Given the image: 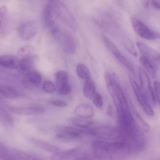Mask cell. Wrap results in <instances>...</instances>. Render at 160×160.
<instances>
[{"instance_id":"9c48e42d","label":"cell","mask_w":160,"mask_h":160,"mask_svg":"<svg viewBox=\"0 0 160 160\" xmlns=\"http://www.w3.org/2000/svg\"><path fill=\"white\" fill-rule=\"evenodd\" d=\"M42 76L37 71H30L25 74L22 80V84L26 88L38 87L42 82Z\"/></svg>"},{"instance_id":"484cf974","label":"cell","mask_w":160,"mask_h":160,"mask_svg":"<svg viewBox=\"0 0 160 160\" xmlns=\"http://www.w3.org/2000/svg\"><path fill=\"white\" fill-rule=\"evenodd\" d=\"M0 160H20L13 151L11 152L4 147L0 145Z\"/></svg>"},{"instance_id":"ac0fdd59","label":"cell","mask_w":160,"mask_h":160,"mask_svg":"<svg viewBox=\"0 0 160 160\" xmlns=\"http://www.w3.org/2000/svg\"><path fill=\"white\" fill-rule=\"evenodd\" d=\"M31 142L38 148H41L49 153L53 154L57 153L61 151V149L58 147L53 145L47 142H44L41 140L37 139H32L31 140Z\"/></svg>"},{"instance_id":"8fae6325","label":"cell","mask_w":160,"mask_h":160,"mask_svg":"<svg viewBox=\"0 0 160 160\" xmlns=\"http://www.w3.org/2000/svg\"><path fill=\"white\" fill-rule=\"evenodd\" d=\"M136 45L141 53L143 55V56L149 58L152 61L154 60L158 62L160 58V53L144 43L137 42Z\"/></svg>"},{"instance_id":"74e56055","label":"cell","mask_w":160,"mask_h":160,"mask_svg":"<svg viewBox=\"0 0 160 160\" xmlns=\"http://www.w3.org/2000/svg\"><path fill=\"white\" fill-rule=\"evenodd\" d=\"M152 5L157 9H160V0H152Z\"/></svg>"},{"instance_id":"ab89813d","label":"cell","mask_w":160,"mask_h":160,"mask_svg":"<svg viewBox=\"0 0 160 160\" xmlns=\"http://www.w3.org/2000/svg\"><path fill=\"white\" fill-rule=\"evenodd\" d=\"M112 106H111V105H110V106H109V107H108V109H107V114H108V115L109 116H112Z\"/></svg>"},{"instance_id":"3957f363","label":"cell","mask_w":160,"mask_h":160,"mask_svg":"<svg viewBox=\"0 0 160 160\" xmlns=\"http://www.w3.org/2000/svg\"><path fill=\"white\" fill-rule=\"evenodd\" d=\"M88 134L107 141H119L120 133L118 128L110 125H104L92 128H87Z\"/></svg>"},{"instance_id":"d6986e66","label":"cell","mask_w":160,"mask_h":160,"mask_svg":"<svg viewBox=\"0 0 160 160\" xmlns=\"http://www.w3.org/2000/svg\"><path fill=\"white\" fill-rule=\"evenodd\" d=\"M140 62L142 68L149 73L152 78H156L157 76V68L155 65L152 62V60L149 58L142 56L140 59Z\"/></svg>"},{"instance_id":"603a6c76","label":"cell","mask_w":160,"mask_h":160,"mask_svg":"<svg viewBox=\"0 0 160 160\" xmlns=\"http://www.w3.org/2000/svg\"><path fill=\"white\" fill-rule=\"evenodd\" d=\"M134 118L138 127L140 129L144 132H148L150 131V126L145 121L144 119L141 116V115L135 110H133Z\"/></svg>"},{"instance_id":"5bb4252c","label":"cell","mask_w":160,"mask_h":160,"mask_svg":"<svg viewBox=\"0 0 160 160\" xmlns=\"http://www.w3.org/2000/svg\"><path fill=\"white\" fill-rule=\"evenodd\" d=\"M80 148H78L62 151L53 154L51 157V160H69L73 158L79 153Z\"/></svg>"},{"instance_id":"f35d334b","label":"cell","mask_w":160,"mask_h":160,"mask_svg":"<svg viewBox=\"0 0 160 160\" xmlns=\"http://www.w3.org/2000/svg\"><path fill=\"white\" fill-rule=\"evenodd\" d=\"M150 0H141V3L145 8H148L149 7Z\"/></svg>"},{"instance_id":"7a4b0ae2","label":"cell","mask_w":160,"mask_h":160,"mask_svg":"<svg viewBox=\"0 0 160 160\" xmlns=\"http://www.w3.org/2000/svg\"><path fill=\"white\" fill-rule=\"evenodd\" d=\"M61 9L55 3L48 4L45 8L43 13V22L45 26L49 30L52 35L58 38L60 36V31L55 22L59 18Z\"/></svg>"},{"instance_id":"30bf717a","label":"cell","mask_w":160,"mask_h":160,"mask_svg":"<svg viewBox=\"0 0 160 160\" xmlns=\"http://www.w3.org/2000/svg\"><path fill=\"white\" fill-rule=\"evenodd\" d=\"M37 32L38 27L36 23L32 21L23 23L19 29L21 38L24 40L32 39L35 36Z\"/></svg>"},{"instance_id":"ffe728a7","label":"cell","mask_w":160,"mask_h":160,"mask_svg":"<svg viewBox=\"0 0 160 160\" xmlns=\"http://www.w3.org/2000/svg\"><path fill=\"white\" fill-rule=\"evenodd\" d=\"M96 92V86L91 79L85 81L83 87V94L86 98L92 99Z\"/></svg>"},{"instance_id":"cb8c5ba5","label":"cell","mask_w":160,"mask_h":160,"mask_svg":"<svg viewBox=\"0 0 160 160\" xmlns=\"http://www.w3.org/2000/svg\"><path fill=\"white\" fill-rule=\"evenodd\" d=\"M77 73L81 78L85 81L91 79V74L88 68L83 64H78L77 67Z\"/></svg>"},{"instance_id":"4dcf8cb0","label":"cell","mask_w":160,"mask_h":160,"mask_svg":"<svg viewBox=\"0 0 160 160\" xmlns=\"http://www.w3.org/2000/svg\"><path fill=\"white\" fill-rule=\"evenodd\" d=\"M43 90L48 93H52L56 90V87L51 81H46L43 85Z\"/></svg>"},{"instance_id":"44dd1931","label":"cell","mask_w":160,"mask_h":160,"mask_svg":"<svg viewBox=\"0 0 160 160\" xmlns=\"http://www.w3.org/2000/svg\"><path fill=\"white\" fill-rule=\"evenodd\" d=\"M69 122L73 126L80 129L88 128L93 124V121L89 119L79 117L70 118Z\"/></svg>"},{"instance_id":"6da1fadb","label":"cell","mask_w":160,"mask_h":160,"mask_svg":"<svg viewBox=\"0 0 160 160\" xmlns=\"http://www.w3.org/2000/svg\"><path fill=\"white\" fill-rule=\"evenodd\" d=\"M92 148L97 160H125L131 153L127 144L119 141L98 140L92 143Z\"/></svg>"},{"instance_id":"4316f807","label":"cell","mask_w":160,"mask_h":160,"mask_svg":"<svg viewBox=\"0 0 160 160\" xmlns=\"http://www.w3.org/2000/svg\"><path fill=\"white\" fill-rule=\"evenodd\" d=\"M115 57L119 61V62L121 64L123 65L132 74L135 73V68H134L133 65L128 58L122 55V53L117 55Z\"/></svg>"},{"instance_id":"83f0119b","label":"cell","mask_w":160,"mask_h":160,"mask_svg":"<svg viewBox=\"0 0 160 160\" xmlns=\"http://www.w3.org/2000/svg\"><path fill=\"white\" fill-rule=\"evenodd\" d=\"M35 49L31 45H26L20 48L17 52V53L20 57H26L31 56L34 52Z\"/></svg>"},{"instance_id":"e0dca14e","label":"cell","mask_w":160,"mask_h":160,"mask_svg":"<svg viewBox=\"0 0 160 160\" xmlns=\"http://www.w3.org/2000/svg\"><path fill=\"white\" fill-rule=\"evenodd\" d=\"M37 60V55H31L24 57L20 61L19 68L22 71H30L35 66Z\"/></svg>"},{"instance_id":"9a60e30c","label":"cell","mask_w":160,"mask_h":160,"mask_svg":"<svg viewBox=\"0 0 160 160\" xmlns=\"http://www.w3.org/2000/svg\"><path fill=\"white\" fill-rule=\"evenodd\" d=\"M63 48L67 53L73 54L76 48V44L73 37L68 33H64L62 36Z\"/></svg>"},{"instance_id":"d4e9b609","label":"cell","mask_w":160,"mask_h":160,"mask_svg":"<svg viewBox=\"0 0 160 160\" xmlns=\"http://www.w3.org/2000/svg\"><path fill=\"white\" fill-rule=\"evenodd\" d=\"M102 39L106 48L115 56H116L117 55L121 53L115 44L110 38L105 36L102 35Z\"/></svg>"},{"instance_id":"7c38bea8","label":"cell","mask_w":160,"mask_h":160,"mask_svg":"<svg viewBox=\"0 0 160 160\" xmlns=\"http://www.w3.org/2000/svg\"><path fill=\"white\" fill-rule=\"evenodd\" d=\"M19 96V92L16 88L9 85H0V99H13Z\"/></svg>"},{"instance_id":"8992f818","label":"cell","mask_w":160,"mask_h":160,"mask_svg":"<svg viewBox=\"0 0 160 160\" xmlns=\"http://www.w3.org/2000/svg\"><path fill=\"white\" fill-rule=\"evenodd\" d=\"M138 76L140 83V88L144 93L148 101L152 103H156L157 100L152 88L151 81L147 72L142 68H138Z\"/></svg>"},{"instance_id":"277c9868","label":"cell","mask_w":160,"mask_h":160,"mask_svg":"<svg viewBox=\"0 0 160 160\" xmlns=\"http://www.w3.org/2000/svg\"><path fill=\"white\" fill-rule=\"evenodd\" d=\"M57 139L64 142H71L81 139L84 134H88L86 129H80L69 126L59 125L54 129Z\"/></svg>"},{"instance_id":"60d3db41","label":"cell","mask_w":160,"mask_h":160,"mask_svg":"<svg viewBox=\"0 0 160 160\" xmlns=\"http://www.w3.org/2000/svg\"><path fill=\"white\" fill-rule=\"evenodd\" d=\"M158 62L160 63V59H159V60H158Z\"/></svg>"},{"instance_id":"8d00e7d4","label":"cell","mask_w":160,"mask_h":160,"mask_svg":"<svg viewBox=\"0 0 160 160\" xmlns=\"http://www.w3.org/2000/svg\"><path fill=\"white\" fill-rule=\"evenodd\" d=\"M8 12V8L6 6H2L0 7V26L2 22L4 17Z\"/></svg>"},{"instance_id":"1f68e13d","label":"cell","mask_w":160,"mask_h":160,"mask_svg":"<svg viewBox=\"0 0 160 160\" xmlns=\"http://www.w3.org/2000/svg\"><path fill=\"white\" fill-rule=\"evenodd\" d=\"M56 90L59 95H62V96H67L71 93L72 89H71L70 85L68 84L63 86L57 88Z\"/></svg>"},{"instance_id":"5b68a950","label":"cell","mask_w":160,"mask_h":160,"mask_svg":"<svg viewBox=\"0 0 160 160\" xmlns=\"http://www.w3.org/2000/svg\"><path fill=\"white\" fill-rule=\"evenodd\" d=\"M130 80L136 99L141 108L150 117H154L155 115L154 110L149 103V101L148 99L146 96L142 91L140 85L132 78H130Z\"/></svg>"},{"instance_id":"2e32d148","label":"cell","mask_w":160,"mask_h":160,"mask_svg":"<svg viewBox=\"0 0 160 160\" xmlns=\"http://www.w3.org/2000/svg\"><path fill=\"white\" fill-rule=\"evenodd\" d=\"M75 113L78 117L89 119L94 116V111L88 104H81L76 107Z\"/></svg>"},{"instance_id":"52a82bcc","label":"cell","mask_w":160,"mask_h":160,"mask_svg":"<svg viewBox=\"0 0 160 160\" xmlns=\"http://www.w3.org/2000/svg\"><path fill=\"white\" fill-rule=\"evenodd\" d=\"M132 24L134 32L142 38L147 40H153L160 38V34L151 30L148 26L138 19L132 18Z\"/></svg>"},{"instance_id":"836d02e7","label":"cell","mask_w":160,"mask_h":160,"mask_svg":"<svg viewBox=\"0 0 160 160\" xmlns=\"http://www.w3.org/2000/svg\"><path fill=\"white\" fill-rule=\"evenodd\" d=\"M154 93L156 100L160 104V82L156 81L154 82Z\"/></svg>"},{"instance_id":"e575fe53","label":"cell","mask_w":160,"mask_h":160,"mask_svg":"<svg viewBox=\"0 0 160 160\" xmlns=\"http://www.w3.org/2000/svg\"><path fill=\"white\" fill-rule=\"evenodd\" d=\"M95 159L93 154L91 155L89 153H85L76 157L73 160H95Z\"/></svg>"},{"instance_id":"4fadbf2b","label":"cell","mask_w":160,"mask_h":160,"mask_svg":"<svg viewBox=\"0 0 160 160\" xmlns=\"http://www.w3.org/2000/svg\"><path fill=\"white\" fill-rule=\"evenodd\" d=\"M20 61L17 56L11 55H2L0 56V66L9 68H19Z\"/></svg>"},{"instance_id":"7402d4cb","label":"cell","mask_w":160,"mask_h":160,"mask_svg":"<svg viewBox=\"0 0 160 160\" xmlns=\"http://www.w3.org/2000/svg\"><path fill=\"white\" fill-rule=\"evenodd\" d=\"M56 88L69 84L68 74L64 71H60L55 74Z\"/></svg>"},{"instance_id":"d590c367","label":"cell","mask_w":160,"mask_h":160,"mask_svg":"<svg viewBox=\"0 0 160 160\" xmlns=\"http://www.w3.org/2000/svg\"><path fill=\"white\" fill-rule=\"evenodd\" d=\"M52 103L53 106L55 107H60V108H64L67 107L68 104L65 102L60 100H55L52 102Z\"/></svg>"},{"instance_id":"ba28073f","label":"cell","mask_w":160,"mask_h":160,"mask_svg":"<svg viewBox=\"0 0 160 160\" xmlns=\"http://www.w3.org/2000/svg\"><path fill=\"white\" fill-rule=\"evenodd\" d=\"M9 109L12 112L22 115H38L42 114L45 112L44 108L38 105L10 107Z\"/></svg>"},{"instance_id":"f546056e","label":"cell","mask_w":160,"mask_h":160,"mask_svg":"<svg viewBox=\"0 0 160 160\" xmlns=\"http://www.w3.org/2000/svg\"><path fill=\"white\" fill-rule=\"evenodd\" d=\"M124 47L127 51L133 56H137V52L134 47V44L129 39H125L124 42Z\"/></svg>"},{"instance_id":"f1b7e54d","label":"cell","mask_w":160,"mask_h":160,"mask_svg":"<svg viewBox=\"0 0 160 160\" xmlns=\"http://www.w3.org/2000/svg\"><path fill=\"white\" fill-rule=\"evenodd\" d=\"M13 153L21 160H40L39 159L32 156L25 152L19 150V149H12Z\"/></svg>"},{"instance_id":"d6a6232c","label":"cell","mask_w":160,"mask_h":160,"mask_svg":"<svg viewBox=\"0 0 160 160\" xmlns=\"http://www.w3.org/2000/svg\"><path fill=\"white\" fill-rule=\"evenodd\" d=\"M93 103L94 105L99 109H101L103 106V100L101 95L99 93H97L93 98Z\"/></svg>"}]
</instances>
